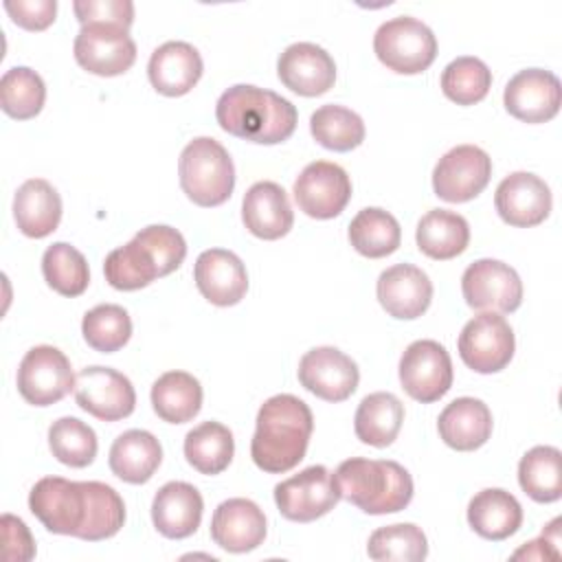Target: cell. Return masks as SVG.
Here are the masks:
<instances>
[{
  "label": "cell",
  "mask_w": 562,
  "mask_h": 562,
  "mask_svg": "<svg viewBox=\"0 0 562 562\" xmlns=\"http://www.w3.org/2000/svg\"><path fill=\"white\" fill-rule=\"evenodd\" d=\"M492 158L476 145H457L432 169L435 195L446 202H468L490 182Z\"/></svg>",
  "instance_id": "cell-13"
},
{
  "label": "cell",
  "mask_w": 562,
  "mask_h": 562,
  "mask_svg": "<svg viewBox=\"0 0 562 562\" xmlns=\"http://www.w3.org/2000/svg\"><path fill=\"white\" fill-rule=\"evenodd\" d=\"M4 9L18 26L26 31H44L55 22L57 2L55 0H7Z\"/></svg>",
  "instance_id": "cell-47"
},
{
  "label": "cell",
  "mask_w": 562,
  "mask_h": 562,
  "mask_svg": "<svg viewBox=\"0 0 562 562\" xmlns=\"http://www.w3.org/2000/svg\"><path fill=\"white\" fill-rule=\"evenodd\" d=\"M2 527V558L7 562H29L35 558V540L22 518L4 514L0 518Z\"/></svg>",
  "instance_id": "cell-46"
},
{
  "label": "cell",
  "mask_w": 562,
  "mask_h": 562,
  "mask_svg": "<svg viewBox=\"0 0 562 562\" xmlns=\"http://www.w3.org/2000/svg\"><path fill=\"white\" fill-rule=\"evenodd\" d=\"M402 389L417 402L441 400L452 386V360L437 340H415L400 358Z\"/></svg>",
  "instance_id": "cell-10"
},
{
  "label": "cell",
  "mask_w": 562,
  "mask_h": 562,
  "mask_svg": "<svg viewBox=\"0 0 562 562\" xmlns=\"http://www.w3.org/2000/svg\"><path fill=\"white\" fill-rule=\"evenodd\" d=\"M180 187L198 206L224 204L235 187V167L224 149L211 136H198L180 154Z\"/></svg>",
  "instance_id": "cell-5"
},
{
  "label": "cell",
  "mask_w": 562,
  "mask_h": 562,
  "mask_svg": "<svg viewBox=\"0 0 562 562\" xmlns=\"http://www.w3.org/2000/svg\"><path fill=\"white\" fill-rule=\"evenodd\" d=\"M378 59L393 72H424L437 57V37L422 20L397 15L382 22L373 35Z\"/></svg>",
  "instance_id": "cell-6"
},
{
  "label": "cell",
  "mask_w": 562,
  "mask_h": 562,
  "mask_svg": "<svg viewBox=\"0 0 562 562\" xmlns=\"http://www.w3.org/2000/svg\"><path fill=\"white\" fill-rule=\"evenodd\" d=\"M233 432L220 422H202L184 437V457L189 465L206 476L224 472L233 461Z\"/></svg>",
  "instance_id": "cell-33"
},
{
  "label": "cell",
  "mask_w": 562,
  "mask_h": 562,
  "mask_svg": "<svg viewBox=\"0 0 562 562\" xmlns=\"http://www.w3.org/2000/svg\"><path fill=\"white\" fill-rule=\"evenodd\" d=\"M72 11L83 24H114L130 29L134 22L132 0H75Z\"/></svg>",
  "instance_id": "cell-45"
},
{
  "label": "cell",
  "mask_w": 562,
  "mask_h": 562,
  "mask_svg": "<svg viewBox=\"0 0 562 562\" xmlns=\"http://www.w3.org/2000/svg\"><path fill=\"white\" fill-rule=\"evenodd\" d=\"M241 220L255 237L272 241L290 233L294 211L281 184L261 180L246 191L241 202Z\"/></svg>",
  "instance_id": "cell-24"
},
{
  "label": "cell",
  "mask_w": 562,
  "mask_h": 562,
  "mask_svg": "<svg viewBox=\"0 0 562 562\" xmlns=\"http://www.w3.org/2000/svg\"><path fill=\"white\" fill-rule=\"evenodd\" d=\"M503 103L522 123L551 121L562 103L560 79L544 68H525L507 81Z\"/></svg>",
  "instance_id": "cell-16"
},
{
  "label": "cell",
  "mask_w": 562,
  "mask_h": 562,
  "mask_svg": "<svg viewBox=\"0 0 562 562\" xmlns=\"http://www.w3.org/2000/svg\"><path fill=\"white\" fill-rule=\"evenodd\" d=\"M13 217L26 237L42 239L50 235L61 220V198L44 178L22 182L13 198Z\"/></svg>",
  "instance_id": "cell-27"
},
{
  "label": "cell",
  "mask_w": 562,
  "mask_h": 562,
  "mask_svg": "<svg viewBox=\"0 0 562 562\" xmlns=\"http://www.w3.org/2000/svg\"><path fill=\"white\" fill-rule=\"evenodd\" d=\"M470 527L485 540H505L522 525V507L514 494L501 487H487L472 496L468 505Z\"/></svg>",
  "instance_id": "cell-28"
},
{
  "label": "cell",
  "mask_w": 562,
  "mask_h": 562,
  "mask_svg": "<svg viewBox=\"0 0 562 562\" xmlns=\"http://www.w3.org/2000/svg\"><path fill=\"white\" fill-rule=\"evenodd\" d=\"M46 101L44 79L29 66H13L0 79V108L18 121L33 119Z\"/></svg>",
  "instance_id": "cell-39"
},
{
  "label": "cell",
  "mask_w": 562,
  "mask_h": 562,
  "mask_svg": "<svg viewBox=\"0 0 562 562\" xmlns=\"http://www.w3.org/2000/svg\"><path fill=\"white\" fill-rule=\"evenodd\" d=\"M457 347L465 367L476 373H496L509 364L516 340L505 316L481 312L463 325Z\"/></svg>",
  "instance_id": "cell-8"
},
{
  "label": "cell",
  "mask_w": 562,
  "mask_h": 562,
  "mask_svg": "<svg viewBox=\"0 0 562 562\" xmlns=\"http://www.w3.org/2000/svg\"><path fill=\"white\" fill-rule=\"evenodd\" d=\"M105 281L123 292L140 290L160 277L151 250L136 237L121 248H114L103 261Z\"/></svg>",
  "instance_id": "cell-36"
},
{
  "label": "cell",
  "mask_w": 562,
  "mask_h": 562,
  "mask_svg": "<svg viewBox=\"0 0 562 562\" xmlns=\"http://www.w3.org/2000/svg\"><path fill=\"white\" fill-rule=\"evenodd\" d=\"M151 406L162 422H191L202 408V386L187 371H167L151 386Z\"/></svg>",
  "instance_id": "cell-32"
},
{
  "label": "cell",
  "mask_w": 562,
  "mask_h": 562,
  "mask_svg": "<svg viewBox=\"0 0 562 562\" xmlns=\"http://www.w3.org/2000/svg\"><path fill=\"white\" fill-rule=\"evenodd\" d=\"M340 501L334 474L325 465H310L274 485V503L283 518L312 522L329 514Z\"/></svg>",
  "instance_id": "cell-9"
},
{
  "label": "cell",
  "mask_w": 562,
  "mask_h": 562,
  "mask_svg": "<svg viewBox=\"0 0 562 562\" xmlns=\"http://www.w3.org/2000/svg\"><path fill=\"white\" fill-rule=\"evenodd\" d=\"M358 364L336 347H314L299 362V382L325 402H342L358 389Z\"/></svg>",
  "instance_id": "cell-17"
},
{
  "label": "cell",
  "mask_w": 562,
  "mask_h": 562,
  "mask_svg": "<svg viewBox=\"0 0 562 562\" xmlns=\"http://www.w3.org/2000/svg\"><path fill=\"white\" fill-rule=\"evenodd\" d=\"M215 119L231 136L257 145H277L292 136L299 114L285 97L250 83H237L217 99Z\"/></svg>",
  "instance_id": "cell-3"
},
{
  "label": "cell",
  "mask_w": 562,
  "mask_h": 562,
  "mask_svg": "<svg viewBox=\"0 0 562 562\" xmlns=\"http://www.w3.org/2000/svg\"><path fill=\"white\" fill-rule=\"evenodd\" d=\"M48 446L53 457L70 468H86L97 457L94 430L77 417H59L48 428Z\"/></svg>",
  "instance_id": "cell-42"
},
{
  "label": "cell",
  "mask_w": 562,
  "mask_h": 562,
  "mask_svg": "<svg viewBox=\"0 0 562 562\" xmlns=\"http://www.w3.org/2000/svg\"><path fill=\"white\" fill-rule=\"evenodd\" d=\"M378 301L389 316L400 321L419 318L432 301L428 274L413 263H395L378 277Z\"/></svg>",
  "instance_id": "cell-20"
},
{
  "label": "cell",
  "mask_w": 562,
  "mask_h": 562,
  "mask_svg": "<svg viewBox=\"0 0 562 562\" xmlns=\"http://www.w3.org/2000/svg\"><path fill=\"white\" fill-rule=\"evenodd\" d=\"M77 375L64 351L53 345L31 347L18 367V391L33 406H50L75 391Z\"/></svg>",
  "instance_id": "cell-7"
},
{
  "label": "cell",
  "mask_w": 562,
  "mask_h": 562,
  "mask_svg": "<svg viewBox=\"0 0 562 562\" xmlns=\"http://www.w3.org/2000/svg\"><path fill=\"white\" fill-rule=\"evenodd\" d=\"M518 483L536 503H553L562 496V452L553 446H536L518 463Z\"/></svg>",
  "instance_id": "cell-35"
},
{
  "label": "cell",
  "mask_w": 562,
  "mask_h": 562,
  "mask_svg": "<svg viewBox=\"0 0 562 562\" xmlns=\"http://www.w3.org/2000/svg\"><path fill=\"white\" fill-rule=\"evenodd\" d=\"M294 200L305 215L331 220L340 215L351 200V180L340 165L314 160L294 180Z\"/></svg>",
  "instance_id": "cell-15"
},
{
  "label": "cell",
  "mask_w": 562,
  "mask_h": 562,
  "mask_svg": "<svg viewBox=\"0 0 562 562\" xmlns=\"http://www.w3.org/2000/svg\"><path fill=\"white\" fill-rule=\"evenodd\" d=\"M193 279L200 294L220 307L237 305L248 290V272L241 259L224 248L200 252L193 268Z\"/></svg>",
  "instance_id": "cell-21"
},
{
  "label": "cell",
  "mask_w": 562,
  "mask_h": 562,
  "mask_svg": "<svg viewBox=\"0 0 562 562\" xmlns=\"http://www.w3.org/2000/svg\"><path fill=\"white\" fill-rule=\"evenodd\" d=\"M549 184L529 171H514L501 180L494 193V206L503 222L518 228L538 226L551 213Z\"/></svg>",
  "instance_id": "cell-18"
},
{
  "label": "cell",
  "mask_w": 562,
  "mask_h": 562,
  "mask_svg": "<svg viewBox=\"0 0 562 562\" xmlns=\"http://www.w3.org/2000/svg\"><path fill=\"white\" fill-rule=\"evenodd\" d=\"M110 470L125 483H147L162 461L160 441L147 430H125L110 448Z\"/></svg>",
  "instance_id": "cell-29"
},
{
  "label": "cell",
  "mask_w": 562,
  "mask_h": 562,
  "mask_svg": "<svg viewBox=\"0 0 562 562\" xmlns=\"http://www.w3.org/2000/svg\"><path fill=\"white\" fill-rule=\"evenodd\" d=\"M134 237L138 241H143L151 250V255H154V259L158 263L160 277H167L173 270H178L180 263L187 257V241H184L182 233L171 228V226H167V224L145 226Z\"/></svg>",
  "instance_id": "cell-44"
},
{
  "label": "cell",
  "mask_w": 562,
  "mask_h": 562,
  "mask_svg": "<svg viewBox=\"0 0 562 562\" xmlns=\"http://www.w3.org/2000/svg\"><path fill=\"white\" fill-rule=\"evenodd\" d=\"M310 132L325 149L351 151L364 140V121L345 105L327 103L310 116Z\"/></svg>",
  "instance_id": "cell-37"
},
{
  "label": "cell",
  "mask_w": 562,
  "mask_h": 562,
  "mask_svg": "<svg viewBox=\"0 0 562 562\" xmlns=\"http://www.w3.org/2000/svg\"><path fill=\"white\" fill-rule=\"evenodd\" d=\"M553 544L544 538V533H542V538H538V540H531V542H527L522 549H518L516 553H514V560H520V558H527V560H558L560 558V553L555 551V549H551Z\"/></svg>",
  "instance_id": "cell-48"
},
{
  "label": "cell",
  "mask_w": 562,
  "mask_h": 562,
  "mask_svg": "<svg viewBox=\"0 0 562 562\" xmlns=\"http://www.w3.org/2000/svg\"><path fill=\"white\" fill-rule=\"evenodd\" d=\"M351 246L369 259L393 255L402 241L400 222L384 209L367 206L349 224Z\"/></svg>",
  "instance_id": "cell-34"
},
{
  "label": "cell",
  "mask_w": 562,
  "mask_h": 562,
  "mask_svg": "<svg viewBox=\"0 0 562 562\" xmlns=\"http://www.w3.org/2000/svg\"><path fill=\"white\" fill-rule=\"evenodd\" d=\"M465 303L479 312H514L522 303V281L518 272L498 259H479L461 277Z\"/></svg>",
  "instance_id": "cell-11"
},
{
  "label": "cell",
  "mask_w": 562,
  "mask_h": 562,
  "mask_svg": "<svg viewBox=\"0 0 562 562\" xmlns=\"http://www.w3.org/2000/svg\"><path fill=\"white\" fill-rule=\"evenodd\" d=\"M314 430L310 406L296 395L268 397L257 413V428L250 441L255 465L270 474H283L299 465L307 452Z\"/></svg>",
  "instance_id": "cell-2"
},
{
  "label": "cell",
  "mask_w": 562,
  "mask_h": 562,
  "mask_svg": "<svg viewBox=\"0 0 562 562\" xmlns=\"http://www.w3.org/2000/svg\"><path fill=\"white\" fill-rule=\"evenodd\" d=\"M77 64L99 77H116L136 61V44L127 29L114 24H83L72 44Z\"/></svg>",
  "instance_id": "cell-12"
},
{
  "label": "cell",
  "mask_w": 562,
  "mask_h": 562,
  "mask_svg": "<svg viewBox=\"0 0 562 562\" xmlns=\"http://www.w3.org/2000/svg\"><path fill=\"white\" fill-rule=\"evenodd\" d=\"M29 509L50 531L88 542L112 538L125 522V503L101 481L40 479L29 494Z\"/></svg>",
  "instance_id": "cell-1"
},
{
  "label": "cell",
  "mask_w": 562,
  "mask_h": 562,
  "mask_svg": "<svg viewBox=\"0 0 562 562\" xmlns=\"http://www.w3.org/2000/svg\"><path fill=\"white\" fill-rule=\"evenodd\" d=\"M340 498L364 514H395L413 501V479L404 465L389 459L351 457L334 472Z\"/></svg>",
  "instance_id": "cell-4"
},
{
  "label": "cell",
  "mask_w": 562,
  "mask_h": 562,
  "mask_svg": "<svg viewBox=\"0 0 562 562\" xmlns=\"http://www.w3.org/2000/svg\"><path fill=\"white\" fill-rule=\"evenodd\" d=\"M492 86V70L479 57L452 59L441 72V90L457 105H474L485 99Z\"/></svg>",
  "instance_id": "cell-41"
},
{
  "label": "cell",
  "mask_w": 562,
  "mask_h": 562,
  "mask_svg": "<svg viewBox=\"0 0 562 562\" xmlns=\"http://www.w3.org/2000/svg\"><path fill=\"white\" fill-rule=\"evenodd\" d=\"M202 509V494L191 483L169 481L154 496L151 520L165 538L180 540L198 531Z\"/></svg>",
  "instance_id": "cell-25"
},
{
  "label": "cell",
  "mask_w": 562,
  "mask_h": 562,
  "mask_svg": "<svg viewBox=\"0 0 562 562\" xmlns=\"http://www.w3.org/2000/svg\"><path fill=\"white\" fill-rule=\"evenodd\" d=\"M437 430L446 446L470 452L490 439L492 413L487 404L476 397H457L439 413Z\"/></svg>",
  "instance_id": "cell-26"
},
{
  "label": "cell",
  "mask_w": 562,
  "mask_h": 562,
  "mask_svg": "<svg viewBox=\"0 0 562 562\" xmlns=\"http://www.w3.org/2000/svg\"><path fill=\"white\" fill-rule=\"evenodd\" d=\"M404 422V404L386 391L367 395L356 411L353 430L356 437L375 448H386L395 441Z\"/></svg>",
  "instance_id": "cell-31"
},
{
  "label": "cell",
  "mask_w": 562,
  "mask_h": 562,
  "mask_svg": "<svg viewBox=\"0 0 562 562\" xmlns=\"http://www.w3.org/2000/svg\"><path fill=\"white\" fill-rule=\"evenodd\" d=\"M417 248L430 259H452L461 255L470 244V224L463 215L448 209H432L419 222L415 231Z\"/></svg>",
  "instance_id": "cell-30"
},
{
  "label": "cell",
  "mask_w": 562,
  "mask_h": 562,
  "mask_svg": "<svg viewBox=\"0 0 562 562\" xmlns=\"http://www.w3.org/2000/svg\"><path fill=\"white\" fill-rule=\"evenodd\" d=\"M277 75L285 88L301 97L325 94L336 81L334 57L318 44H290L277 61Z\"/></svg>",
  "instance_id": "cell-19"
},
{
  "label": "cell",
  "mask_w": 562,
  "mask_h": 562,
  "mask_svg": "<svg viewBox=\"0 0 562 562\" xmlns=\"http://www.w3.org/2000/svg\"><path fill=\"white\" fill-rule=\"evenodd\" d=\"M75 400L79 408L101 422H119L134 413L136 391L127 375L110 367H86L77 373Z\"/></svg>",
  "instance_id": "cell-14"
},
{
  "label": "cell",
  "mask_w": 562,
  "mask_h": 562,
  "mask_svg": "<svg viewBox=\"0 0 562 562\" xmlns=\"http://www.w3.org/2000/svg\"><path fill=\"white\" fill-rule=\"evenodd\" d=\"M81 334L94 351L114 353L130 340L132 318L121 305L103 303L86 312L81 321Z\"/></svg>",
  "instance_id": "cell-43"
},
{
  "label": "cell",
  "mask_w": 562,
  "mask_h": 562,
  "mask_svg": "<svg viewBox=\"0 0 562 562\" xmlns=\"http://www.w3.org/2000/svg\"><path fill=\"white\" fill-rule=\"evenodd\" d=\"M367 553L378 562H419L428 555V540L413 522L386 525L369 536Z\"/></svg>",
  "instance_id": "cell-40"
},
{
  "label": "cell",
  "mask_w": 562,
  "mask_h": 562,
  "mask_svg": "<svg viewBox=\"0 0 562 562\" xmlns=\"http://www.w3.org/2000/svg\"><path fill=\"white\" fill-rule=\"evenodd\" d=\"M211 538L231 553L252 551L266 538V516L261 507L248 498H228L213 512Z\"/></svg>",
  "instance_id": "cell-22"
},
{
  "label": "cell",
  "mask_w": 562,
  "mask_h": 562,
  "mask_svg": "<svg viewBox=\"0 0 562 562\" xmlns=\"http://www.w3.org/2000/svg\"><path fill=\"white\" fill-rule=\"evenodd\" d=\"M42 274L48 288L61 296H79L90 283L86 257L66 241L50 244L42 255Z\"/></svg>",
  "instance_id": "cell-38"
},
{
  "label": "cell",
  "mask_w": 562,
  "mask_h": 562,
  "mask_svg": "<svg viewBox=\"0 0 562 562\" xmlns=\"http://www.w3.org/2000/svg\"><path fill=\"white\" fill-rule=\"evenodd\" d=\"M204 64L195 46L189 42L171 40L160 44L147 64L151 86L165 97L187 94L202 77Z\"/></svg>",
  "instance_id": "cell-23"
}]
</instances>
